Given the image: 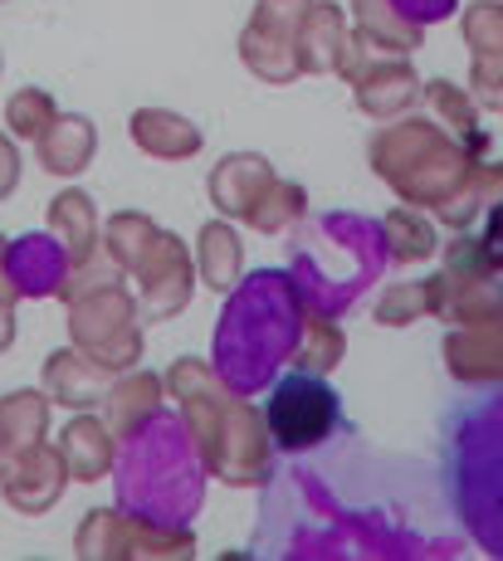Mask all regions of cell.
Listing matches in <instances>:
<instances>
[{"label":"cell","mask_w":503,"mask_h":561,"mask_svg":"<svg viewBox=\"0 0 503 561\" xmlns=\"http://www.w3.org/2000/svg\"><path fill=\"white\" fill-rule=\"evenodd\" d=\"M449 489L469 533L503 552V386L469 396L449 420Z\"/></svg>","instance_id":"cell-1"}]
</instances>
